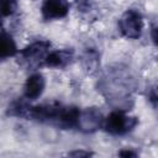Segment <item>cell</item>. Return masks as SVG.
<instances>
[{
	"label": "cell",
	"instance_id": "cell-13",
	"mask_svg": "<svg viewBox=\"0 0 158 158\" xmlns=\"http://www.w3.org/2000/svg\"><path fill=\"white\" fill-rule=\"evenodd\" d=\"M91 154L93 153L89 151H73L68 153V156H73V157H89Z\"/></svg>",
	"mask_w": 158,
	"mask_h": 158
},
{
	"label": "cell",
	"instance_id": "cell-4",
	"mask_svg": "<svg viewBox=\"0 0 158 158\" xmlns=\"http://www.w3.org/2000/svg\"><path fill=\"white\" fill-rule=\"evenodd\" d=\"M104 117L102 114L96 107H86L85 110H80L78 116L77 128L85 133H91L102 127Z\"/></svg>",
	"mask_w": 158,
	"mask_h": 158
},
{
	"label": "cell",
	"instance_id": "cell-15",
	"mask_svg": "<svg viewBox=\"0 0 158 158\" xmlns=\"http://www.w3.org/2000/svg\"><path fill=\"white\" fill-rule=\"evenodd\" d=\"M0 20H1V19H0ZM0 26H1V21H0Z\"/></svg>",
	"mask_w": 158,
	"mask_h": 158
},
{
	"label": "cell",
	"instance_id": "cell-14",
	"mask_svg": "<svg viewBox=\"0 0 158 158\" xmlns=\"http://www.w3.org/2000/svg\"><path fill=\"white\" fill-rule=\"evenodd\" d=\"M149 100L152 101L153 106H156V102H157V95H156V89H152V94L149 95Z\"/></svg>",
	"mask_w": 158,
	"mask_h": 158
},
{
	"label": "cell",
	"instance_id": "cell-7",
	"mask_svg": "<svg viewBox=\"0 0 158 158\" xmlns=\"http://www.w3.org/2000/svg\"><path fill=\"white\" fill-rule=\"evenodd\" d=\"M74 57L73 49H57L49 51L44 57L43 64L49 68H64L67 67Z\"/></svg>",
	"mask_w": 158,
	"mask_h": 158
},
{
	"label": "cell",
	"instance_id": "cell-9",
	"mask_svg": "<svg viewBox=\"0 0 158 158\" xmlns=\"http://www.w3.org/2000/svg\"><path fill=\"white\" fill-rule=\"evenodd\" d=\"M30 107H31V105L28 104V100H27V99H25V98H23V99H19V100L12 101V102L9 105L6 114H7L9 116L25 117V118H27Z\"/></svg>",
	"mask_w": 158,
	"mask_h": 158
},
{
	"label": "cell",
	"instance_id": "cell-3",
	"mask_svg": "<svg viewBox=\"0 0 158 158\" xmlns=\"http://www.w3.org/2000/svg\"><path fill=\"white\" fill-rule=\"evenodd\" d=\"M51 48V42L49 41H36L25 47L21 52L20 56L25 63H27L30 67H38L43 64L44 57L49 52Z\"/></svg>",
	"mask_w": 158,
	"mask_h": 158
},
{
	"label": "cell",
	"instance_id": "cell-6",
	"mask_svg": "<svg viewBox=\"0 0 158 158\" xmlns=\"http://www.w3.org/2000/svg\"><path fill=\"white\" fill-rule=\"evenodd\" d=\"M46 88V79L41 73L31 74L23 84V98L28 101L38 99Z\"/></svg>",
	"mask_w": 158,
	"mask_h": 158
},
{
	"label": "cell",
	"instance_id": "cell-5",
	"mask_svg": "<svg viewBox=\"0 0 158 158\" xmlns=\"http://www.w3.org/2000/svg\"><path fill=\"white\" fill-rule=\"evenodd\" d=\"M68 0H43L41 5V14L46 21L59 20L68 15L69 12Z\"/></svg>",
	"mask_w": 158,
	"mask_h": 158
},
{
	"label": "cell",
	"instance_id": "cell-12",
	"mask_svg": "<svg viewBox=\"0 0 158 158\" xmlns=\"http://www.w3.org/2000/svg\"><path fill=\"white\" fill-rule=\"evenodd\" d=\"M91 0H77V5L79 9H81L83 11L89 10V7L91 6Z\"/></svg>",
	"mask_w": 158,
	"mask_h": 158
},
{
	"label": "cell",
	"instance_id": "cell-8",
	"mask_svg": "<svg viewBox=\"0 0 158 158\" xmlns=\"http://www.w3.org/2000/svg\"><path fill=\"white\" fill-rule=\"evenodd\" d=\"M17 52L19 49L14 37L9 32L0 30V60L9 59L16 56Z\"/></svg>",
	"mask_w": 158,
	"mask_h": 158
},
{
	"label": "cell",
	"instance_id": "cell-2",
	"mask_svg": "<svg viewBox=\"0 0 158 158\" xmlns=\"http://www.w3.org/2000/svg\"><path fill=\"white\" fill-rule=\"evenodd\" d=\"M144 28V20L142 14L136 9H128L118 20L120 33L128 40H137L141 37Z\"/></svg>",
	"mask_w": 158,
	"mask_h": 158
},
{
	"label": "cell",
	"instance_id": "cell-11",
	"mask_svg": "<svg viewBox=\"0 0 158 158\" xmlns=\"http://www.w3.org/2000/svg\"><path fill=\"white\" fill-rule=\"evenodd\" d=\"M118 156H120V157H123V158H128V157H137L138 153L135 152V151H132V149L126 148V149L120 151V152H118Z\"/></svg>",
	"mask_w": 158,
	"mask_h": 158
},
{
	"label": "cell",
	"instance_id": "cell-1",
	"mask_svg": "<svg viewBox=\"0 0 158 158\" xmlns=\"http://www.w3.org/2000/svg\"><path fill=\"white\" fill-rule=\"evenodd\" d=\"M138 123V118L127 115L122 110L111 111L102 122V128L112 136H123L135 130Z\"/></svg>",
	"mask_w": 158,
	"mask_h": 158
},
{
	"label": "cell",
	"instance_id": "cell-10",
	"mask_svg": "<svg viewBox=\"0 0 158 158\" xmlns=\"http://www.w3.org/2000/svg\"><path fill=\"white\" fill-rule=\"evenodd\" d=\"M19 6V0H0V19L12 16Z\"/></svg>",
	"mask_w": 158,
	"mask_h": 158
}]
</instances>
